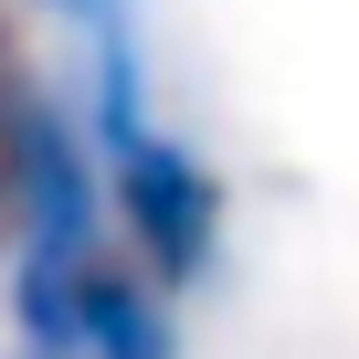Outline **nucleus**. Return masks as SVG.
I'll list each match as a JSON object with an SVG mask.
<instances>
[{"label": "nucleus", "instance_id": "obj_1", "mask_svg": "<svg viewBox=\"0 0 359 359\" xmlns=\"http://www.w3.org/2000/svg\"><path fill=\"white\" fill-rule=\"evenodd\" d=\"M95 158H106V201L127 222L137 275L148 285H201L212 254H222V180L180 148V137H158V127H137V137H116Z\"/></svg>", "mask_w": 359, "mask_h": 359}, {"label": "nucleus", "instance_id": "obj_2", "mask_svg": "<svg viewBox=\"0 0 359 359\" xmlns=\"http://www.w3.org/2000/svg\"><path fill=\"white\" fill-rule=\"evenodd\" d=\"M64 359H180L158 285L137 264H116V254H85L74 296H64Z\"/></svg>", "mask_w": 359, "mask_h": 359}, {"label": "nucleus", "instance_id": "obj_3", "mask_svg": "<svg viewBox=\"0 0 359 359\" xmlns=\"http://www.w3.org/2000/svg\"><path fill=\"white\" fill-rule=\"evenodd\" d=\"M0 243H22V180H11V148H0Z\"/></svg>", "mask_w": 359, "mask_h": 359}, {"label": "nucleus", "instance_id": "obj_4", "mask_svg": "<svg viewBox=\"0 0 359 359\" xmlns=\"http://www.w3.org/2000/svg\"><path fill=\"white\" fill-rule=\"evenodd\" d=\"M22 359H32V348H22Z\"/></svg>", "mask_w": 359, "mask_h": 359}]
</instances>
